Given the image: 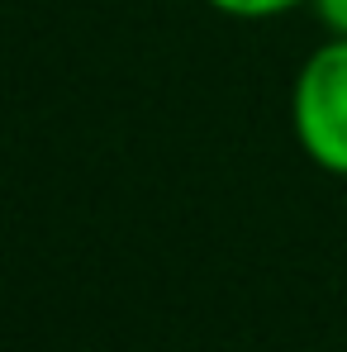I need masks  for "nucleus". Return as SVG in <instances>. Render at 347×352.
<instances>
[{"instance_id": "nucleus-3", "label": "nucleus", "mask_w": 347, "mask_h": 352, "mask_svg": "<svg viewBox=\"0 0 347 352\" xmlns=\"http://www.w3.org/2000/svg\"><path fill=\"white\" fill-rule=\"evenodd\" d=\"M319 24L333 34V38H347V0H309Z\"/></svg>"}, {"instance_id": "nucleus-1", "label": "nucleus", "mask_w": 347, "mask_h": 352, "mask_svg": "<svg viewBox=\"0 0 347 352\" xmlns=\"http://www.w3.org/2000/svg\"><path fill=\"white\" fill-rule=\"evenodd\" d=\"M290 129L314 167L347 176V38L319 43L295 72Z\"/></svg>"}, {"instance_id": "nucleus-2", "label": "nucleus", "mask_w": 347, "mask_h": 352, "mask_svg": "<svg viewBox=\"0 0 347 352\" xmlns=\"http://www.w3.org/2000/svg\"><path fill=\"white\" fill-rule=\"evenodd\" d=\"M205 5L229 14V19H276V14H290L304 0H205Z\"/></svg>"}]
</instances>
